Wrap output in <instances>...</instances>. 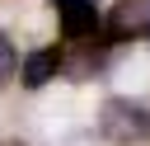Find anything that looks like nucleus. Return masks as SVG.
Wrapping results in <instances>:
<instances>
[{
    "label": "nucleus",
    "instance_id": "f257e3e1",
    "mask_svg": "<svg viewBox=\"0 0 150 146\" xmlns=\"http://www.w3.org/2000/svg\"><path fill=\"white\" fill-rule=\"evenodd\" d=\"M98 127H103L108 141L136 146V141L150 137V104H141V99H108L98 108Z\"/></svg>",
    "mask_w": 150,
    "mask_h": 146
},
{
    "label": "nucleus",
    "instance_id": "f03ea898",
    "mask_svg": "<svg viewBox=\"0 0 150 146\" xmlns=\"http://www.w3.org/2000/svg\"><path fill=\"white\" fill-rule=\"evenodd\" d=\"M103 28L117 42L150 38V0H112V9L103 14Z\"/></svg>",
    "mask_w": 150,
    "mask_h": 146
},
{
    "label": "nucleus",
    "instance_id": "7ed1b4c3",
    "mask_svg": "<svg viewBox=\"0 0 150 146\" xmlns=\"http://www.w3.org/2000/svg\"><path fill=\"white\" fill-rule=\"evenodd\" d=\"M56 5V24L70 42H89L98 28V5L94 0H52Z\"/></svg>",
    "mask_w": 150,
    "mask_h": 146
},
{
    "label": "nucleus",
    "instance_id": "20e7f679",
    "mask_svg": "<svg viewBox=\"0 0 150 146\" xmlns=\"http://www.w3.org/2000/svg\"><path fill=\"white\" fill-rule=\"evenodd\" d=\"M56 71H61V52H56V47H38V52L19 66V80H23L28 89H42Z\"/></svg>",
    "mask_w": 150,
    "mask_h": 146
},
{
    "label": "nucleus",
    "instance_id": "39448f33",
    "mask_svg": "<svg viewBox=\"0 0 150 146\" xmlns=\"http://www.w3.org/2000/svg\"><path fill=\"white\" fill-rule=\"evenodd\" d=\"M103 47H84V42H75V52L70 57H61V71L70 75V80H94L98 71H103Z\"/></svg>",
    "mask_w": 150,
    "mask_h": 146
},
{
    "label": "nucleus",
    "instance_id": "423d86ee",
    "mask_svg": "<svg viewBox=\"0 0 150 146\" xmlns=\"http://www.w3.org/2000/svg\"><path fill=\"white\" fill-rule=\"evenodd\" d=\"M14 75H19V52H14V38H9V33H0V89H5Z\"/></svg>",
    "mask_w": 150,
    "mask_h": 146
},
{
    "label": "nucleus",
    "instance_id": "0eeeda50",
    "mask_svg": "<svg viewBox=\"0 0 150 146\" xmlns=\"http://www.w3.org/2000/svg\"><path fill=\"white\" fill-rule=\"evenodd\" d=\"M5 146H23V141H5Z\"/></svg>",
    "mask_w": 150,
    "mask_h": 146
}]
</instances>
